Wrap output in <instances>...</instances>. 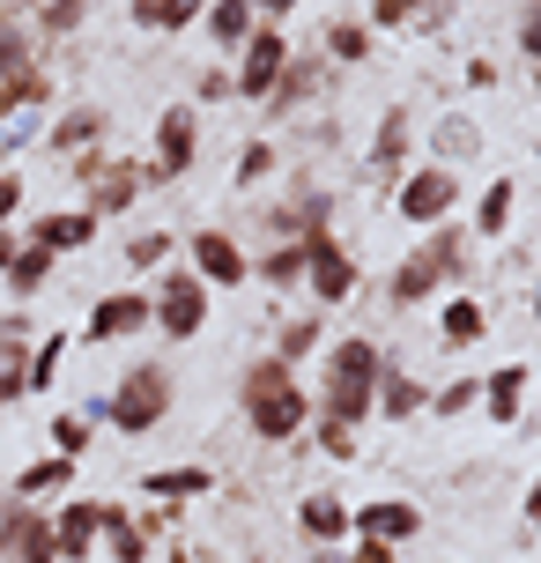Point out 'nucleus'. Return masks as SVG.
Masks as SVG:
<instances>
[{
    "label": "nucleus",
    "mask_w": 541,
    "mask_h": 563,
    "mask_svg": "<svg viewBox=\"0 0 541 563\" xmlns=\"http://www.w3.org/2000/svg\"><path fill=\"white\" fill-rule=\"evenodd\" d=\"M527 527L541 534V475H534V489H527Z\"/></svg>",
    "instance_id": "50"
},
{
    "label": "nucleus",
    "mask_w": 541,
    "mask_h": 563,
    "mask_svg": "<svg viewBox=\"0 0 541 563\" xmlns=\"http://www.w3.org/2000/svg\"><path fill=\"white\" fill-rule=\"evenodd\" d=\"M319 445L334 452V460H356V430L349 422H319Z\"/></svg>",
    "instance_id": "43"
},
{
    "label": "nucleus",
    "mask_w": 541,
    "mask_h": 563,
    "mask_svg": "<svg viewBox=\"0 0 541 563\" xmlns=\"http://www.w3.org/2000/svg\"><path fill=\"white\" fill-rule=\"evenodd\" d=\"M148 327V289H112V297H97L82 319V349H97V341H126Z\"/></svg>",
    "instance_id": "13"
},
{
    "label": "nucleus",
    "mask_w": 541,
    "mask_h": 563,
    "mask_svg": "<svg viewBox=\"0 0 541 563\" xmlns=\"http://www.w3.org/2000/svg\"><path fill=\"white\" fill-rule=\"evenodd\" d=\"M89 238H97V216L89 208H53V216H30L23 223V245H37V253H82Z\"/></svg>",
    "instance_id": "15"
},
{
    "label": "nucleus",
    "mask_w": 541,
    "mask_h": 563,
    "mask_svg": "<svg viewBox=\"0 0 541 563\" xmlns=\"http://www.w3.org/2000/svg\"><path fill=\"white\" fill-rule=\"evenodd\" d=\"M512 200H519L512 178H489L483 200H475V230H483V238H505V223H512Z\"/></svg>",
    "instance_id": "26"
},
{
    "label": "nucleus",
    "mask_w": 541,
    "mask_h": 563,
    "mask_svg": "<svg viewBox=\"0 0 541 563\" xmlns=\"http://www.w3.org/2000/svg\"><path fill=\"white\" fill-rule=\"evenodd\" d=\"M423 386H416V378H408V371H378V400H371V416H386V422H400V416H416V408H423Z\"/></svg>",
    "instance_id": "22"
},
{
    "label": "nucleus",
    "mask_w": 541,
    "mask_h": 563,
    "mask_svg": "<svg viewBox=\"0 0 541 563\" xmlns=\"http://www.w3.org/2000/svg\"><path fill=\"white\" fill-rule=\"evenodd\" d=\"M327 82V75H319V59H297V67H283V82H275V97H267V104H305V97H312V89Z\"/></svg>",
    "instance_id": "30"
},
{
    "label": "nucleus",
    "mask_w": 541,
    "mask_h": 563,
    "mask_svg": "<svg viewBox=\"0 0 541 563\" xmlns=\"http://www.w3.org/2000/svg\"><path fill=\"white\" fill-rule=\"evenodd\" d=\"M327 53L342 59V67L371 59V23H334V30H327Z\"/></svg>",
    "instance_id": "32"
},
{
    "label": "nucleus",
    "mask_w": 541,
    "mask_h": 563,
    "mask_svg": "<svg viewBox=\"0 0 541 563\" xmlns=\"http://www.w3.org/2000/svg\"><path fill=\"white\" fill-rule=\"evenodd\" d=\"M483 334H489V311L475 305V297H445V305H438V341H445V349H475Z\"/></svg>",
    "instance_id": "17"
},
{
    "label": "nucleus",
    "mask_w": 541,
    "mask_h": 563,
    "mask_svg": "<svg viewBox=\"0 0 541 563\" xmlns=\"http://www.w3.org/2000/svg\"><path fill=\"white\" fill-rule=\"evenodd\" d=\"M148 327H164L172 341H200V327H208V282L194 267L164 275V289L148 297Z\"/></svg>",
    "instance_id": "5"
},
{
    "label": "nucleus",
    "mask_w": 541,
    "mask_h": 563,
    "mask_svg": "<svg viewBox=\"0 0 541 563\" xmlns=\"http://www.w3.org/2000/svg\"><path fill=\"white\" fill-rule=\"evenodd\" d=\"M200 23H208L216 45H245V37H253V8H245V0H208Z\"/></svg>",
    "instance_id": "27"
},
{
    "label": "nucleus",
    "mask_w": 541,
    "mask_h": 563,
    "mask_svg": "<svg viewBox=\"0 0 541 563\" xmlns=\"http://www.w3.org/2000/svg\"><path fill=\"white\" fill-rule=\"evenodd\" d=\"M400 156H408V112L394 104V112L378 119V141H371V170H378V178H394Z\"/></svg>",
    "instance_id": "24"
},
{
    "label": "nucleus",
    "mask_w": 541,
    "mask_h": 563,
    "mask_svg": "<svg viewBox=\"0 0 541 563\" xmlns=\"http://www.w3.org/2000/svg\"><path fill=\"white\" fill-rule=\"evenodd\" d=\"M223 97H238V89H230V75H200V104H223Z\"/></svg>",
    "instance_id": "45"
},
{
    "label": "nucleus",
    "mask_w": 541,
    "mask_h": 563,
    "mask_svg": "<svg viewBox=\"0 0 541 563\" xmlns=\"http://www.w3.org/2000/svg\"><path fill=\"white\" fill-rule=\"evenodd\" d=\"M45 282H53V253L23 245V253H15V267H8V289H15V297H37Z\"/></svg>",
    "instance_id": "29"
},
{
    "label": "nucleus",
    "mask_w": 541,
    "mask_h": 563,
    "mask_svg": "<svg viewBox=\"0 0 541 563\" xmlns=\"http://www.w3.org/2000/svg\"><path fill=\"white\" fill-rule=\"evenodd\" d=\"M534 156H541V148H534Z\"/></svg>",
    "instance_id": "54"
},
{
    "label": "nucleus",
    "mask_w": 541,
    "mask_h": 563,
    "mask_svg": "<svg viewBox=\"0 0 541 563\" xmlns=\"http://www.w3.org/2000/svg\"><path fill=\"white\" fill-rule=\"evenodd\" d=\"M67 482H75V460H30L23 475H15V497H45V489H67Z\"/></svg>",
    "instance_id": "28"
},
{
    "label": "nucleus",
    "mask_w": 541,
    "mask_h": 563,
    "mask_svg": "<svg viewBox=\"0 0 541 563\" xmlns=\"http://www.w3.org/2000/svg\"><path fill=\"white\" fill-rule=\"evenodd\" d=\"M467 82H475V89H497V67H489V59L475 53V59H467Z\"/></svg>",
    "instance_id": "48"
},
{
    "label": "nucleus",
    "mask_w": 541,
    "mask_h": 563,
    "mask_svg": "<svg viewBox=\"0 0 541 563\" xmlns=\"http://www.w3.org/2000/svg\"><path fill=\"white\" fill-rule=\"evenodd\" d=\"M319 341H327V327H319V319H289V327H283V349H275V364H297V356H312Z\"/></svg>",
    "instance_id": "33"
},
{
    "label": "nucleus",
    "mask_w": 541,
    "mask_h": 563,
    "mask_svg": "<svg viewBox=\"0 0 541 563\" xmlns=\"http://www.w3.org/2000/svg\"><path fill=\"white\" fill-rule=\"evenodd\" d=\"M453 200H460V178L445 164H423L416 178H400V216H408V223H423V230L445 223V216H453Z\"/></svg>",
    "instance_id": "11"
},
{
    "label": "nucleus",
    "mask_w": 541,
    "mask_h": 563,
    "mask_svg": "<svg viewBox=\"0 0 541 563\" xmlns=\"http://www.w3.org/2000/svg\"><path fill=\"white\" fill-rule=\"evenodd\" d=\"M260 282H305V238L297 245H275V253L260 260Z\"/></svg>",
    "instance_id": "35"
},
{
    "label": "nucleus",
    "mask_w": 541,
    "mask_h": 563,
    "mask_svg": "<svg viewBox=\"0 0 541 563\" xmlns=\"http://www.w3.org/2000/svg\"><path fill=\"white\" fill-rule=\"evenodd\" d=\"M104 416H112L126 438H148L156 422L172 416V371H164V364L119 371V386H112V400H104Z\"/></svg>",
    "instance_id": "3"
},
{
    "label": "nucleus",
    "mask_w": 541,
    "mask_h": 563,
    "mask_svg": "<svg viewBox=\"0 0 541 563\" xmlns=\"http://www.w3.org/2000/svg\"><path fill=\"white\" fill-rule=\"evenodd\" d=\"M164 253H172V230H148V238H134V245H126V267H156Z\"/></svg>",
    "instance_id": "40"
},
{
    "label": "nucleus",
    "mask_w": 541,
    "mask_h": 563,
    "mask_svg": "<svg viewBox=\"0 0 541 563\" xmlns=\"http://www.w3.org/2000/svg\"><path fill=\"white\" fill-rule=\"evenodd\" d=\"M305 282H312L319 305H349V297H356V260H349L327 230H312V238H305Z\"/></svg>",
    "instance_id": "10"
},
{
    "label": "nucleus",
    "mask_w": 541,
    "mask_h": 563,
    "mask_svg": "<svg viewBox=\"0 0 541 563\" xmlns=\"http://www.w3.org/2000/svg\"><path fill=\"white\" fill-rule=\"evenodd\" d=\"M75 170H82L89 186V216L104 223V216H126L134 200H142V164H104V148H89V156H75Z\"/></svg>",
    "instance_id": "7"
},
{
    "label": "nucleus",
    "mask_w": 541,
    "mask_h": 563,
    "mask_svg": "<svg viewBox=\"0 0 541 563\" xmlns=\"http://www.w3.org/2000/svg\"><path fill=\"white\" fill-rule=\"evenodd\" d=\"M267 170H275V148H267V141H245V148H238V170H230V178H238V186H260Z\"/></svg>",
    "instance_id": "36"
},
{
    "label": "nucleus",
    "mask_w": 541,
    "mask_h": 563,
    "mask_svg": "<svg viewBox=\"0 0 541 563\" xmlns=\"http://www.w3.org/2000/svg\"><path fill=\"white\" fill-rule=\"evenodd\" d=\"M208 489H216L208 467H156V475H142V497H164V505H186V497H208Z\"/></svg>",
    "instance_id": "21"
},
{
    "label": "nucleus",
    "mask_w": 541,
    "mask_h": 563,
    "mask_svg": "<svg viewBox=\"0 0 541 563\" xmlns=\"http://www.w3.org/2000/svg\"><path fill=\"white\" fill-rule=\"evenodd\" d=\"M45 527H53V556L59 563H89L97 556V534H104V497H67Z\"/></svg>",
    "instance_id": "9"
},
{
    "label": "nucleus",
    "mask_w": 541,
    "mask_h": 563,
    "mask_svg": "<svg viewBox=\"0 0 541 563\" xmlns=\"http://www.w3.org/2000/svg\"><path fill=\"white\" fill-rule=\"evenodd\" d=\"M519 45H527V53H534V67H541V8L527 15V23H519Z\"/></svg>",
    "instance_id": "47"
},
{
    "label": "nucleus",
    "mask_w": 541,
    "mask_h": 563,
    "mask_svg": "<svg viewBox=\"0 0 541 563\" xmlns=\"http://www.w3.org/2000/svg\"><path fill=\"white\" fill-rule=\"evenodd\" d=\"M30 394V378H23V356H0V408L8 400H23Z\"/></svg>",
    "instance_id": "42"
},
{
    "label": "nucleus",
    "mask_w": 541,
    "mask_h": 563,
    "mask_svg": "<svg viewBox=\"0 0 541 563\" xmlns=\"http://www.w3.org/2000/svg\"><path fill=\"white\" fill-rule=\"evenodd\" d=\"M253 15H267V23H283V15H297V0H245Z\"/></svg>",
    "instance_id": "46"
},
{
    "label": "nucleus",
    "mask_w": 541,
    "mask_h": 563,
    "mask_svg": "<svg viewBox=\"0 0 541 563\" xmlns=\"http://www.w3.org/2000/svg\"><path fill=\"white\" fill-rule=\"evenodd\" d=\"M59 356H67V334H45L37 349H30V364H23V378H30V394H45L53 386V371H59Z\"/></svg>",
    "instance_id": "31"
},
{
    "label": "nucleus",
    "mask_w": 541,
    "mask_h": 563,
    "mask_svg": "<svg viewBox=\"0 0 541 563\" xmlns=\"http://www.w3.org/2000/svg\"><path fill=\"white\" fill-rule=\"evenodd\" d=\"M378 371H386V356H378V341L371 334H342L334 349H327V394H319V408H327V422H356L371 416V400H378Z\"/></svg>",
    "instance_id": "1"
},
{
    "label": "nucleus",
    "mask_w": 541,
    "mask_h": 563,
    "mask_svg": "<svg viewBox=\"0 0 541 563\" xmlns=\"http://www.w3.org/2000/svg\"><path fill=\"white\" fill-rule=\"evenodd\" d=\"M104 556L112 563H148V534H142V519H134V511L126 505H104Z\"/></svg>",
    "instance_id": "19"
},
{
    "label": "nucleus",
    "mask_w": 541,
    "mask_h": 563,
    "mask_svg": "<svg viewBox=\"0 0 541 563\" xmlns=\"http://www.w3.org/2000/svg\"><path fill=\"white\" fill-rule=\"evenodd\" d=\"M349 527L364 541H408V534H423V511L400 505V497H371L364 511H349Z\"/></svg>",
    "instance_id": "16"
},
{
    "label": "nucleus",
    "mask_w": 541,
    "mask_h": 563,
    "mask_svg": "<svg viewBox=\"0 0 541 563\" xmlns=\"http://www.w3.org/2000/svg\"><path fill=\"white\" fill-rule=\"evenodd\" d=\"M534 319H541V275H534Z\"/></svg>",
    "instance_id": "51"
},
{
    "label": "nucleus",
    "mask_w": 541,
    "mask_h": 563,
    "mask_svg": "<svg viewBox=\"0 0 541 563\" xmlns=\"http://www.w3.org/2000/svg\"><path fill=\"white\" fill-rule=\"evenodd\" d=\"M186 260H194V275L208 282V289H238V282L253 275V260H245V245H238L230 230H194Z\"/></svg>",
    "instance_id": "12"
},
{
    "label": "nucleus",
    "mask_w": 541,
    "mask_h": 563,
    "mask_svg": "<svg viewBox=\"0 0 541 563\" xmlns=\"http://www.w3.org/2000/svg\"><path fill=\"white\" fill-rule=\"evenodd\" d=\"M82 15H89V0H45V8H37V23L53 30V37H67V30H82Z\"/></svg>",
    "instance_id": "37"
},
{
    "label": "nucleus",
    "mask_w": 541,
    "mask_h": 563,
    "mask_svg": "<svg viewBox=\"0 0 541 563\" xmlns=\"http://www.w3.org/2000/svg\"><path fill=\"white\" fill-rule=\"evenodd\" d=\"M15 253H23V238H8V230H0V275L15 267Z\"/></svg>",
    "instance_id": "49"
},
{
    "label": "nucleus",
    "mask_w": 541,
    "mask_h": 563,
    "mask_svg": "<svg viewBox=\"0 0 541 563\" xmlns=\"http://www.w3.org/2000/svg\"><path fill=\"white\" fill-rule=\"evenodd\" d=\"M45 141H53L59 156H89V148L104 141V112H97V104H75V112L53 119V134H45Z\"/></svg>",
    "instance_id": "18"
},
{
    "label": "nucleus",
    "mask_w": 541,
    "mask_h": 563,
    "mask_svg": "<svg viewBox=\"0 0 541 563\" xmlns=\"http://www.w3.org/2000/svg\"><path fill=\"white\" fill-rule=\"evenodd\" d=\"M460 267H467V260H460V230L438 223L423 245L394 267V282H386V289H394V305H423V297H438V282H453Z\"/></svg>",
    "instance_id": "4"
},
{
    "label": "nucleus",
    "mask_w": 541,
    "mask_h": 563,
    "mask_svg": "<svg viewBox=\"0 0 541 563\" xmlns=\"http://www.w3.org/2000/svg\"><path fill=\"white\" fill-rule=\"evenodd\" d=\"M283 67H289L283 30H275V23H260L253 37H245V67L230 75V89H238V97H253V104H267V97H275V82H283Z\"/></svg>",
    "instance_id": "8"
},
{
    "label": "nucleus",
    "mask_w": 541,
    "mask_h": 563,
    "mask_svg": "<svg viewBox=\"0 0 541 563\" xmlns=\"http://www.w3.org/2000/svg\"><path fill=\"white\" fill-rule=\"evenodd\" d=\"M305 416H312V400H305V386H297V371H289V364L267 356V364L245 371V422H253V438L283 445V438L305 430Z\"/></svg>",
    "instance_id": "2"
},
{
    "label": "nucleus",
    "mask_w": 541,
    "mask_h": 563,
    "mask_svg": "<svg viewBox=\"0 0 541 563\" xmlns=\"http://www.w3.org/2000/svg\"><path fill=\"white\" fill-rule=\"evenodd\" d=\"M200 15H208V0H134V23L156 30V37H172V30L200 23Z\"/></svg>",
    "instance_id": "23"
},
{
    "label": "nucleus",
    "mask_w": 541,
    "mask_h": 563,
    "mask_svg": "<svg viewBox=\"0 0 541 563\" xmlns=\"http://www.w3.org/2000/svg\"><path fill=\"white\" fill-rule=\"evenodd\" d=\"M297 527H305L312 541H342L349 534V505L342 497H305V505H297Z\"/></svg>",
    "instance_id": "25"
},
{
    "label": "nucleus",
    "mask_w": 541,
    "mask_h": 563,
    "mask_svg": "<svg viewBox=\"0 0 541 563\" xmlns=\"http://www.w3.org/2000/svg\"><path fill=\"white\" fill-rule=\"evenodd\" d=\"M200 156V112L194 104H164V119H156V156H148V186H172V178H186Z\"/></svg>",
    "instance_id": "6"
},
{
    "label": "nucleus",
    "mask_w": 541,
    "mask_h": 563,
    "mask_svg": "<svg viewBox=\"0 0 541 563\" xmlns=\"http://www.w3.org/2000/svg\"><path fill=\"white\" fill-rule=\"evenodd\" d=\"M408 8H416V0H408Z\"/></svg>",
    "instance_id": "53"
},
{
    "label": "nucleus",
    "mask_w": 541,
    "mask_h": 563,
    "mask_svg": "<svg viewBox=\"0 0 541 563\" xmlns=\"http://www.w3.org/2000/svg\"><path fill=\"white\" fill-rule=\"evenodd\" d=\"M475 400H483V386H475V378H453V386H438L423 408H438V416H460V408H475Z\"/></svg>",
    "instance_id": "38"
},
{
    "label": "nucleus",
    "mask_w": 541,
    "mask_h": 563,
    "mask_svg": "<svg viewBox=\"0 0 541 563\" xmlns=\"http://www.w3.org/2000/svg\"><path fill=\"white\" fill-rule=\"evenodd\" d=\"M23 170H0V230H8V223H15V216H23Z\"/></svg>",
    "instance_id": "41"
},
{
    "label": "nucleus",
    "mask_w": 541,
    "mask_h": 563,
    "mask_svg": "<svg viewBox=\"0 0 541 563\" xmlns=\"http://www.w3.org/2000/svg\"><path fill=\"white\" fill-rule=\"evenodd\" d=\"M53 452H59V460H82V452H89V416H75V408L53 416Z\"/></svg>",
    "instance_id": "34"
},
{
    "label": "nucleus",
    "mask_w": 541,
    "mask_h": 563,
    "mask_svg": "<svg viewBox=\"0 0 541 563\" xmlns=\"http://www.w3.org/2000/svg\"><path fill=\"white\" fill-rule=\"evenodd\" d=\"M0 563H59L53 556V527H45L23 497L0 511Z\"/></svg>",
    "instance_id": "14"
},
{
    "label": "nucleus",
    "mask_w": 541,
    "mask_h": 563,
    "mask_svg": "<svg viewBox=\"0 0 541 563\" xmlns=\"http://www.w3.org/2000/svg\"><path fill=\"white\" fill-rule=\"evenodd\" d=\"M438 148H445V156H475V148H483L475 119H445V126H438Z\"/></svg>",
    "instance_id": "39"
},
{
    "label": "nucleus",
    "mask_w": 541,
    "mask_h": 563,
    "mask_svg": "<svg viewBox=\"0 0 541 563\" xmlns=\"http://www.w3.org/2000/svg\"><path fill=\"white\" fill-rule=\"evenodd\" d=\"M327 563H349V556H327Z\"/></svg>",
    "instance_id": "52"
},
{
    "label": "nucleus",
    "mask_w": 541,
    "mask_h": 563,
    "mask_svg": "<svg viewBox=\"0 0 541 563\" xmlns=\"http://www.w3.org/2000/svg\"><path fill=\"white\" fill-rule=\"evenodd\" d=\"M527 378H534L527 364H505V371H489V378H483V408H489V422H519Z\"/></svg>",
    "instance_id": "20"
},
{
    "label": "nucleus",
    "mask_w": 541,
    "mask_h": 563,
    "mask_svg": "<svg viewBox=\"0 0 541 563\" xmlns=\"http://www.w3.org/2000/svg\"><path fill=\"white\" fill-rule=\"evenodd\" d=\"M349 563H400V556H394V541H356V556H349Z\"/></svg>",
    "instance_id": "44"
}]
</instances>
